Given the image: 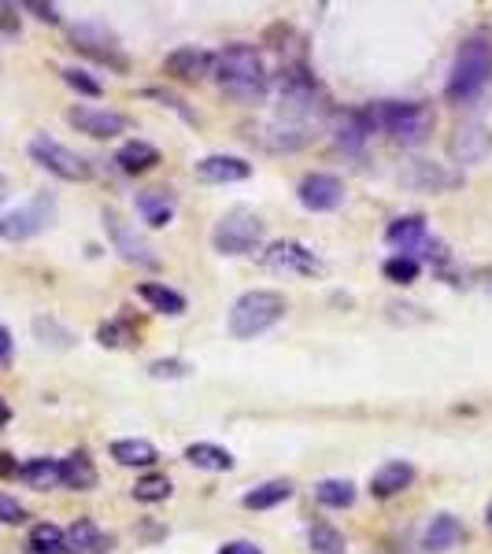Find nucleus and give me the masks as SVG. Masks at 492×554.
Segmentation results:
<instances>
[{
  "label": "nucleus",
  "instance_id": "f257e3e1",
  "mask_svg": "<svg viewBox=\"0 0 492 554\" xmlns=\"http://www.w3.org/2000/svg\"><path fill=\"white\" fill-rule=\"evenodd\" d=\"M215 82L226 97L241 100V104H259L271 89V71L259 56L256 45H245V41H234L215 56Z\"/></svg>",
  "mask_w": 492,
  "mask_h": 554
},
{
  "label": "nucleus",
  "instance_id": "f03ea898",
  "mask_svg": "<svg viewBox=\"0 0 492 554\" xmlns=\"http://www.w3.org/2000/svg\"><path fill=\"white\" fill-rule=\"evenodd\" d=\"M492 82V41L485 34H470L456 49V60L448 67L444 97L456 108H467L489 89Z\"/></svg>",
  "mask_w": 492,
  "mask_h": 554
},
{
  "label": "nucleus",
  "instance_id": "7ed1b4c3",
  "mask_svg": "<svg viewBox=\"0 0 492 554\" xmlns=\"http://www.w3.org/2000/svg\"><path fill=\"white\" fill-rule=\"evenodd\" d=\"M374 130H382L393 137V145L404 148H419L430 141L433 126H437V115H433L430 104L422 100H378L367 108Z\"/></svg>",
  "mask_w": 492,
  "mask_h": 554
},
{
  "label": "nucleus",
  "instance_id": "20e7f679",
  "mask_svg": "<svg viewBox=\"0 0 492 554\" xmlns=\"http://www.w3.org/2000/svg\"><path fill=\"white\" fill-rule=\"evenodd\" d=\"M289 303H285L282 292L274 289H252L245 296H237L230 314H226V329L234 340H256L263 337L267 329H274L285 318Z\"/></svg>",
  "mask_w": 492,
  "mask_h": 554
},
{
  "label": "nucleus",
  "instance_id": "39448f33",
  "mask_svg": "<svg viewBox=\"0 0 492 554\" xmlns=\"http://www.w3.org/2000/svg\"><path fill=\"white\" fill-rule=\"evenodd\" d=\"M322 111H326V89L319 85V78L304 63L285 67L282 82H278V122L304 126V122L322 115Z\"/></svg>",
  "mask_w": 492,
  "mask_h": 554
},
{
  "label": "nucleus",
  "instance_id": "423d86ee",
  "mask_svg": "<svg viewBox=\"0 0 492 554\" xmlns=\"http://www.w3.org/2000/svg\"><path fill=\"white\" fill-rule=\"evenodd\" d=\"M263 237H267V222L252 207H230L211 229V248L226 259H237V255L259 252Z\"/></svg>",
  "mask_w": 492,
  "mask_h": 554
},
{
  "label": "nucleus",
  "instance_id": "0eeeda50",
  "mask_svg": "<svg viewBox=\"0 0 492 554\" xmlns=\"http://www.w3.org/2000/svg\"><path fill=\"white\" fill-rule=\"evenodd\" d=\"M71 49L115 74L130 71V56H126L119 34L108 23H100V19H82V23L71 26Z\"/></svg>",
  "mask_w": 492,
  "mask_h": 554
},
{
  "label": "nucleus",
  "instance_id": "6e6552de",
  "mask_svg": "<svg viewBox=\"0 0 492 554\" xmlns=\"http://www.w3.org/2000/svg\"><path fill=\"white\" fill-rule=\"evenodd\" d=\"M52 222H56V193L41 189V193L30 196L23 207L0 215V241H12V244L34 241V237H41Z\"/></svg>",
  "mask_w": 492,
  "mask_h": 554
},
{
  "label": "nucleus",
  "instance_id": "1a4fd4ad",
  "mask_svg": "<svg viewBox=\"0 0 492 554\" xmlns=\"http://www.w3.org/2000/svg\"><path fill=\"white\" fill-rule=\"evenodd\" d=\"M396 181H400V189H407V193L441 196L463 185V170L448 167V163H437V159L415 156L396 170Z\"/></svg>",
  "mask_w": 492,
  "mask_h": 554
},
{
  "label": "nucleus",
  "instance_id": "9d476101",
  "mask_svg": "<svg viewBox=\"0 0 492 554\" xmlns=\"http://www.w3.org/2000/svg\"><path fill=\"white\" fill-rule=\"evenodd\" d=\"M30 159H34L41 170H49L52 178L60 181H89L93 178V163H89L82 152H74V148L60 145V141H52L49 133H37L34 141L26 145Z\"/></svg>",
  "mask_w": 492,
  "mask_h": 554
},
{
  "label": "nucleus",
  "instance_id": "9b49d317",
  "mask_svg": "<svg viewBox=\"0 0 492 554\" xmlns=\"http://www.w3.org/2000/svg\"><path fill=\"white\" fill-rule=\"evenodd\" d=\"M104 229H108V241L111 248L119 252V259H126L130 266H141V270H160V255H156V248L137 233V226H130L119 211H111V207H104Z\"/></svg>",
  "mask_w": 492,
  "mask_h": 554
},
{
  "label": "nucleus",
  "instance_id": "f8f14e48",
  "mask_svg": "<svg viewBox=\"0 0 492 554\" xmlns=\"http://www.w3.org/2000/svg\"><path fill=\"white\" fill-rule=\"evenodd\" d=\"M296 200L311 215H330V211L345 204V181L330 174V170H311L296 185Z\"/></svg>",
  "mask_w": 492,
  "mask_h": 554
},
{
  "label": "nucleus",
  "instance_id": "ddd939ff",
  "mask_svg": "<svg viewBox=\"0 0 492 554\" xmlns=\"http://www.w3.org/2000/svg\"><path fill=\"white\" fill-rule=\"evenodd\" d=\"M263 266L274 270V274H293V277H319L326 270V263H322L319 255L300 241H274L263 252Z\"/></svg>",
  "mask_w": 492,
  "mask_h": 554
},
{
  "label": "nucleus",
  "instance_id": "4468645a",
  "mask_svg": "<svg viewBox=\"0 0 492 554\" xmlns=\"http://www.w3.org/2000/svg\"><path fill=\"white\" fill-rule=\"evenodd\" d=\"M492 156V130L485 122H463L448 137V159L456 163V170L478 167Z\"/></svg>",
  "mask_w": 492,
  "mask_h": 554
},
{
  "label": "nucleus",
  "instance_id": "2eb2a0df",
  "mask_svg": "<svg viewBox=\"0 0 492 554\" xmlns=\"http://www.w3.org/2000/svg\"><path fill=\"white\" fill-rule=\"evenodd\" d=\"M67 122H71L78 133H86L93 141H111L119 133L130 130V119L123 111H108V108H89V104H74L67 111Z\"/></svg>",
  "mask_w": 492,
  "mask_h": 554
},
{
  "label": "nucleus",
  "instance_id": "dca6fc26",
  "mask_svg": "<svg viewBox=\"0 0 492 554\" xmlns=\"http://www.w3.org/2000/svg\"><path fill=\"white\" fill-rule=\"evenodd\" d=\"M211 71H215V52L200 49V45H178L163 60V74L174 78V82H200Z\"/></svg>",
  "mask_w": 492,
  "mask_h": 554
},
{
  "label": "nucleus",
  "instance_id": "f3484780",
  "mask_svg": "<svg viewBox=\"0 0 492 554\" xmlns=\"http://www.w3.org/2000/svg\"><path fill=\"white\" fill-rule=\"evenodd\" d=\"M374 133L378 130H374L367 108H345L337 111V119H333V145L341 148V152H348V156L363 152Z\"/></svg>",
  "mask_w": 492,
  "mask_h": 554
},
{
  "label": "nucleus",
  "instance_id": "a211bd4d",
  "mask_svg": "<svg viewBox=\"0 0 492 554\" xmlns=\"http://www.w3.org/2000/svg\"><path fill=\"white\" fill-rule=\"evenodd\" d=\"M193 174L204 185H237V181L252 178V163L245 156H226V152H211V156L193 163Z\"/></svg>",
  "mask_w": 492,
  "mask_h": 554
},
{
  "label": "nucleus",
  "instance_id": "6ab92c4d",
  "mask_svg": "<svg viewBox=\"0 0 492 554\" xmlns=\"http://www.w3.org/2000/svg\"><path fill=\"white\" fill-rule=\"evenodd\" d=\"M245 137L267 152H300L311 141L308 126H289V122H267V126H245Z\"/></svg>",
  "mask_w": 492,
  "mask_h": 554
},
{
  "label": "nucleus",
  "instance_id": "aec40b11",
  "mask_svg": "<svg viewBox=\"0 0 492 554\" xmlns=\"http://www.w3.org/2000/svg\"><path fill=\"white\" fill-rule=\"evenodd\" d=\"M426 241H430L426 215H400L389 222V229H385V244H389L396 255H415V259H419Z\"/></svg>",
  "mask_w": 492,
  "mask_h": 554
},
{
  "label": "nucleus",
  "instance_id": "412c9836",
  "mask_svg": "<svg viewBox=\"0 0 492 554\" xmlns=\"http://www.w3.org/2000/svg\"><path fill=\"white\" fill-rule=\"evenodd\" d=\"M463 536H467V529H463V521H459L456 514H448V510H444V514H433V518L426 521V529H422V551L448 554L463 543Z\"/></svg>",
  "mask_w": 492,
  "mask_h": 554
},
{
  "label": "nucleus",
  "instance_id": "4be33fe9",
  "mask_svg": "<svg viewBox=\"0 0 492 554\" xmlns=\"http://www.w3.org/2000/svg\"><path fill=\"white\" fill-rule=\"evenodd\" d=\"M415 484V466L407 458H389L378 470L370 473V495L374 499H393Z\"/></svg>",
  "mask_w": 492,
  "mask_h": 554
},
{
  "label": "nucleus",
  "instance_id": "5701e85b",
  "mask_svg": "<svg viewBox=\"0 0 492 554\" xmlns=\"http://www.w3.org/2000/svg\"><path fill=\"white\" fill-rule=\"evenodd\" d=\"M67 547H71V554H111L115 536L100 529L93 518H78L67 529Z\"/></svg>",
  "mask_w": 492,
  "mask_h": 554
},
{
  "label": "nucleus",
  "instance_id": "b1692460",
  "mask_svg": "<svg viewBox=\"0 0 492 554\" xmlns=\"http://www.w3.org/2000/svg\"><path fill=\"white\" fill-rule=\"evenodd\" d=\"M108 455L126 466V470H152L156 462H160V451L152 440H141V436H126V440H115L108 447Z\"/></svg>",
  "mask_w": 492,
  "mask_h": 554
},
{
  "label": "nucleus",
  "instance_id": "393cba45",
  "mask_svg": "<svg viewBox=\"0 0 492 554\" xmlns=\"http://www.w3.org/2000/svg\"><path fill=\"white\" fill-rule=\"evenodd\" d=\"M97 481H100V473H97V466H93L89 451H71L67 458H60L63 488H71V492H93Z\"/></svg>",
  "mask_w": 492,
  "mask_h": 554
},
{
  "label": "nucleus",
  "instance_id": "a878e982",
  "mask_svg": "<svg viewBox=\"0 0 492 554\" xmlns=\"http://www.w3.org/2000/svg\"><path fill=\"white\" fill-rule=\"evenodd\" d=\"M134 207L148 229H163L174 222V196L163 193V189H141L134 196Z\"/></svg>",
  "mask_w": 492,
  "mask_h": 554
},
{
  "label": "nucleus",
  "instance_id": "bb28decb",
  "mask_svg": "<svg viewBox=\"0 0 492 554\" xmlns=\"http://www.w3.org/2000/svg\"><path fill=\"white\" fill-rule=\"evenodd\" d=\"M160 163V148L148 145V141H141V137H134V141H126L119 152H115V167L123 170V174H130V178H137V174H148V170Z\"/></svg>",
  "mask_w": 492,
  "mask_h": 554
},
{
  "label": "nucleus",
  "instance_id": "cd10ccee",
  "mask_svg": "<svg viewBox=\"0 0 492 554\" xmlns=\"http://www.w3.org/2000/svg\"><path fill=\"white\" fill-rule=\"evenodd\" d=\"M293 481H285V477H274V481H263L256 484V488H248L245 495H241V503H245V510H274V506H282L293 499Z\"/></svg>",
  "mask_w": 492,
  "mask_h": 554
},
{
  "label": "nucleus",
  "instance_id": "c85d7f7f",
  "mask_svg": "<svg viewBox=\"0 0 492 554\" xmlns=\"http://www.w3.org/2000/svg\"><path fill=\"white\" fill-rule=\"evenodd\" d=\"M137 296L152 307V311L160 314H171V318H178V314H185V296L178 289H171V285H163V281H141L137 285Z\"/></svg>",
  "mask_w": 492,
  "mask_h": 554
},
{
  "label": "nucleus",
  "instance_id": "c756f323",
  "mask_svg": "<svg viewBox=\"0 0 492 554\" xmlns=\"http://www.w3.org/2000/svg\"><path fill=\"white\" fill-rule=\"evenodd\" d=\"M185 462H189V466H197V470H204V473H230L234 470V455H230L226 447L204 444V440L185 447Z\"/></svg>",
  "mask_w": 492,
  "mask_h": 554
},
{
  "label": "nucleus",
  "instance_id": "7c9ffc66",
  "mask_svg": "<svg viewBox=\"0 0 492 554\" xmlns=\"http://www.w3.org/2000/svg\"><path fill=\"white\" fill-rule=\"evenodd\" d=\"M19 481L34 492H49L60 484V458H30L19 466Z\"/></svg>",
  "mask_w": 492,
  "mask_h": 554
},
{
  "label": "nucleus",
  "instance_id": "2f4dec72",
  "mask_svg": "<svg viewBox=\"0 0 492 554\" xmlns=\"http://www.w3.org/2000/svg\"><path fill=\"white\" fill-rule=\"evenodd\" d=\"M315 503L326 506V510H348L356 503V484L348 477H326V481L315 484Z\"/></svg>",
  "mask_w": 492,
  "mask_h": 554
},
{
  "label": "nucleus",
  "instance_id": "473e14b6",
  "mask_svg": "<svg viewBox=\"0 0 492 554\" xmlns=\"http://www.w3.org/2000/svg\"><path fill=\"white\" fill-rule=\"evenodd\" d=\"M34 337L52 351H71L74 344H78L74 329H67L60 318H52V314H37L34 318Z\"/></svg>",
  "mask_w": 492,
  "mask_h": 554
},
{
  "label": "nucleus",
  "instance_id": "72a5a7b5",
  "mask_svg": "<svg viewBox=\"0 0 492 554\" xmlns=\"http://www.w3.org/2000/svg\"><path fill=\"white\" fill-rule=\"evenodd\" d=\"M26 551L30 554H71V547H67V532H63L60 525H52V521H41V525L30 529Z\"/></svg>",
  "mask_w": 492,
  "mask_h": 554
},
{
  "label": "nucleus",
  "instance_id": "f704fd0d",
  "mask_svg": "<svg viewBox=\"0 0 492 554\" xmlns=\"http://www.w3.org/2000/svg\"><path fill=\"white\" fill-rule=\"evenodd\" d=\"M308 547L311 554H348V540L330 521H311L308 525Z\"/></svg>",
  "mask_w": 492,
  "mask_h": 554
},
{
  "label": "nucleus",
  "instance_id": "c9c22d12",
  "mask_svg": "<svg viewBox=\"0 0 492 554\" xmlns=\"http://www.w3.org/2000/svg\"><path fill=\"white\" fill-rule=\"evenodd\" d=\"M171 492H174V484H171V477L167 473H145V477H137V484H134V499L137 503H145V506H156V503H167L171 499Z\"/></svg>",
  "mask_w": 492,
  "mask_h": 554
},
{
  "label": "nucleus",
  "instance_id": "e433bc0d",
  "mask_svg": "<svg viewBox=\"0 0 492 554\" xmlns=\"http://www.w3.org/2000/svg\"><path fill=\"white\" fill-rule=\"evenodd\" d=\"M382 274H385V281H393V285H411V281H419L422 263L415 255H389L382 263Z\"/></svg>",
  "mask_w": 492,
  "mask_h": 554
},
{
  "label": "nucleus",
  "instance_id": "4c0bfd02",
  "mask_svg": "<svg viewBox=\"0 0 492 554\" xmlns=\"http://www.w3.org/2000/svg\"><path fill=\"white\" fill-rule=\"evenodd\" d=\"M141 97L145 100H156V104H160V108H171L174 115H178V119L182 122H189V126H197V111L189 108V104H185L182 97H178V93H171V89H160V85H148V89H141Z\"/></svg>",
  "mask_w": 492,
  "mask_h": 554
},
{
  "label": "nucleus",
  "instance_id": "58836bf2",
  "mask_svg": "<svg viewBox=\"0 0 492 554\" xmlns=\"http://www.w3.org/2000/svg\"><path fill=\"white\" fill-rule=\"evenodd\" d=\"M385 318L393 322V326H426L433 314L419 303H404V300H389L385 303Z\"/></svg>",
  "mask_w": 492,
  "mask_h": 554
},
{
  "label": "nucleus",
  "instance_id": "ea45409f",
  "mask_svg": "<svg viewBox=\"0 0 492 554\" xmlns=\"http://www.w3.org/2000/svg\"><path fill=\"white\" fill-rule=\"evenodd\" d=\"M60 78H63V85H71L78 97H89V100L104 97V85H100L89 71H82V67H63Z\"/></svg>",
  "mask_w": 492,
  "mask_h": 554
},
{
  "label": "nucleus",
  "instance_id": "a19ab883",
  "mask_svg": "<svg viewBox=\"0 0 492 554\" xmlns=\"http://www.w3.org/2000/svg\"><path fill=\"white\" fill-rule=\"evenodd\" d=\"M189 374H193V362H185V359H152L148 362V377H156V381H185Z\"/></svg>",
  "mask_w": 492,
  "mask_h": 554
},
{
  "label": "nucleus",
  "instance_id": "79ce46f5",
  "mask_svg": "<svg viewBox=\"0 0 492 554\" xmlns=\"http://www.w3.org/2000/svg\"><path fill=\"white\" fill-rule=\"evenodd\" d=\"M137 333L134 326L126 322V318H115V322H104V326L97 329V340L104 344V348H123V344H130Z\"/></svg>",
  "mask_w": 492,
  "mask_h": 554
},
{
  "label": "nucleus",
  "instance_id": "37998d69",
  "mask_svg": "<svg viewBox=\"0 0 492 554\" xmlns=\"http://www.w3.org/2000/svg\"><path fill=\"white\" fill-rule=\"evenodd\" d=\"M26 521V506L15 495L0 492V525H23Z\"/></svg>",
  "mask_w": 492,
  "mask_h": 554
},
{
  "label": "nucleus",
  "instance_id": "c03bdc74",
  "mask_svg": "<svg viewBox=\"0 0 492 554\" xmlns=\"http://www.w3.org/2000/svg\"><path fill=\"white\" fill-rule=\"evenodd\" d=\"M23 12H30L37 23H49V26H60V8L56 4H45V0H26Z\"/></svg>",
  "mask_w": 492,
  "mask_h": 554
},
{
  "label": "nucleus",
  "instance_id": "a18cd8bd",
  "mask_svg": "<svg viewBox=\"0 0 492 554\" xmlns=\"http://www.w3.org/2000/svg\"><path fill=\"white\" fill-rule=\"evenodd\" d=\"M19 30H23V15H19V8H15V4H0V34L15 37Z\"/></svg>",
  "mask_w": 492,
  "mask_h": 554
},
{
  "label": "nucleus",
  "instance_id": "49530a36",
  "mask_svg": "<svg viewBox=\"0 0 492 554\" xmlns=\"http://www.w3.org/2000/svg\"><path fill=\"white\" fill-rule=\"evenodd\" d=\"M467 285H470V289L485 292V296H492V266H478V270H470Z\"/></svg>",
  "mask_w": 492,
  "mask_h": 554
},
{
  "label": "nucleus",
  "instance_id": "de8ad7c7",
  "mask_svg": "<svg viewBox=\"0 0 492 554\" xmlns=\"http://www.w3.org/2000/svg\"><path fill=\"white\" fill-rule=\"evenodd\" d=\"M219 554H263V547L252 540H226L219 547Z\"/></svg>",
  "mask_w": 492,
  "mask_h": 554
},
{
  "label": "nucleus",
  "instance_id": "09e8293b",
  "mask_svg": "<svg viewBox=\"0 0 492 554\" xmlns=\"http://www.w3.org/2000/svg\"><path fill=\"white\" fill-rule=\"evenodd\" d=\"M15 359V340H12V329L0 326V366H12Z\"/></svg>",
  "mask_w": 492,
  "mask_h": 554
},
{
  "label": "nucleus",
  "instance_id": "8fccbe9b",
  "mask_svg": "<svg viewBox=\"0 0 492 554\" xmlns=\"http://www.w3.org/2000/svg\"><path fill=\"white\" fill-rule=\"evenodd\" d=\"M0 477H19V462L8 451H0Z\"/></svg>",
  "mask_w": 492,
  "mask_h": 554
},
{
  "label": "nucleus",
  "instance_id": "3c124183",
  "mask_svg": "<svg viewBox=\"0 0 492 554\" xmlns=\"http://www.w3.org/2000/svg\"><path fill=\"white\" fill-rule=\"evenodd\" d=\"M8 196H12V181L0 174V204H8Z\"/></svg>",
  "mask_w": 492,
  "mask_h": 554
},
{
  "label": "nucleus",
  "instance_id": "603ef678",
  "mask_svg": "<svg viewBox=\"0 0 492 554\" xmlns=\"http://www.w3.org/2000/svg\"><path fill=\"white\" fill-rule=\"evenodd\" d=\"M8 422H12V410H8V403L0 399V425H8Z\"/></svg>",
  "mask_w": 492,
  "mask_h": 554
},
{
  "label": "nucleus",
  "instance_id": "864d4df0",
  "mask_svg": "<svg viewBox=\"0 0 492 554\" xmlns=\"http://www.w3.org/2000/svg\"><path fill=\"white\" fill-rule=\"evenodd\" d=\"M485 521H489V529H492V503H489V510H485Z\"/></svg>",
  "mask_w": 492,
  "mask_h": 554
}]
</instances>
